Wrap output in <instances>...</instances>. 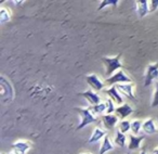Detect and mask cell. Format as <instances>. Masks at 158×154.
Wrapping results in <instances>:
<instances>
[{"instance_id":"1","label":"cell","mask_w":158,"mask_h":154,"mask_svg":"<svg viewBox=\"0 0 158 154\" xmlns=\"http://www.w3.org/2000/svg\"><path fill=\"white\" fill-rule=\"evenodd\" d=\"M121 54H117L114 58H108V57H103L102 58V62L105 65V75L107 76V78H110V76L117 73L118 71L123 70V65L120 62Z\"/></svg>"},{"instance_id":"2","label":"cell","mask_w":158,"mask_h":154,"mask_svg":"<svg viewBox=\"0 0 158 154\" xmlns=\"http://www.w3.org/2000/svg\"><path fill=\"white\" fill-rule=\"evenodd\" d=\"M75 110L78 112V114L81 117V122H80L79 126L77 127L78 130L82 129V128H85L86 126L90 125V124L98 121L97 115H94L91 112L90 108H78V106H77V108H75Z\"/></svg>"},{"instance_id":"3","label":"cell","mask_w":158,"mask_h":154,"mask_svg":"<svg viewBox=\"0 0 158 154\" xmlns=\"http://www.w3.org/2000/svg\"><path fill=\"white\" fill-rule=\"evenodd\" d=\"M105 83L110 86H115L118 84H130V83H132V79L123 70H120L117 73H115L113 76H110V78H106Z\"/></svg>"},{"instance_id":"4","label":"cell","mask_w":158,"mask_h":154,"mask_svg":"<svg viewBox=\"0 0 158 154\" xmlns=\"http://www.w3.org/2000/svg\"><path fill=\"white\" fill-rule=\"evenodd\" d=\"M158 79V61L156 63L148 64L145 72L144 86L147 87L153 83V80Z\"/></svg>"},{"instance_id":"5","label":"cell","mask_w":158,"mask_h":154,"mask_svg":"<svg viewBox=\"0 0 158 154\" xmlns=\"http://www.w3.org/2000/svg\"><path fill=\"white\" fill-rule=\"evenodd\" d=\"M104 92H105L106 95L108 96V98H110L115 103L118 104V106L123 104V96H121L120 91L117 89L116 86H110L108 89H105Z\"/></svg>"},{"instance_id":"6","label":"cell","mask_w":158,"mask_h":154,"mask_svg":"<svg viewBox=\"0 0 158 154\" xmlns=\"http://www.w3.org/2000/svg\"><path fill=\"white\" fill-rule=\"evenodd\" d=\"M86 80L88 83V85L95 91H101L102 89L104 88V85L105 83H103L101 79H100V77L98 76L97 74H91L88 75L86 77Z\"/></svg>"},{"instance_id":"7","label":"cell","mask_w":158,"mask_h":154,"mask_svg":"<svg viewBox=\"0 0 158 154\" xmlns=\"http://www.w3.org/2000/svg\"><path fill=\"white\" fill-rule=\"evenodd\" d=\"M31 148V143L29 141H16L12 144V149H13L14 154H26L27 151Z\"/></svg>"},{"instance_id":"8","label":"cell","mask_w":158,"mask_h":154,"mask_svg":"<svg viewBox=\"0 0 158 154\" xmlns=\"http://www.w3.org/2000/svg\"><path fill=\"white\" fill-rule=\"evenodd\" d=\"M78 96L84 97L91 105H95V104L101 103V97L92 90H87V91H82V92H79Z\"/></svg>"},{"instance_id":"9","label":"cell","mask_w":158,"mask_h":154,"mask_svg":"<svg viewBox=\"0 0 158 154\" xmlns=\"http://www.w3.org/2000/svg\"><path fill=\"white\" fill-rule=\"evenodd\" d=\"M119 117L116 114H104L102 115V123L106 129H114L118 123Z\"/></svg>"},{"instance_id":"10","label":"cell","mask_w":158,"mask_h":154,"mask_svg":"<svg viewBox=\"0 0 158 154\" xmlns=\"http://www.w3.org/2000/svg\"><path fill=\"white\" fill-rule=\"evenodd\" d=\"M135 7H136V13H138L139 18L142 19L149 13V1L139 0V1H135Z\"/></svg>"},{"instance_id":"11","label":"cell","mask_w":158,"mask_h":154,"mask_svg":"<svg viewBox=\"0 0 158 154\" xmlns=\"http://www.w3.org/2000/svg\"><path fill=\"white\" fill-rule=\"evenodd\" d=\"M117 87L119 91L121 93H123L125 96H127L128 98H131V99H135V96H134V83H130V84H118L115 85Z\"/></svg>"},{"instance_id":"12","label":"cell","mask_w":158,"mask_h":154,"mask_svg":"<svg viewBox=\"0 0 158 154\" xmlns=\"http://www.w3.org/2000/svg\"><path fill=\"white\" fill-rule=\"evenodd\" d=\"M145 139V135H140V136H135V135H129V143H128V149L129 150H136L141 147V143Z\"/></svg>"},{"instance_id":"13","label":"cell","mask_w":158,"mask_h":154,"mask_svg":"<svg viewBox=\"0 0 158 154\" xmlns=\"http://www.w3.org/2000/svg\"><path fill=\"white\" fill-rule=\"evenodd\" d=\"M115 113H116V115L119 117V118L123 119V118H126V117L129 116L130 114L133 113V109H132V106L129 105V104L123 103V105L117 106Z\"/></svg>"},{"instance_id":"14","label":"cell","mask_w":158,"mask_h":154,"mask_svg":"<svg viewBox=\"0 0 158 154\" xmlns=\"http://www.w3.org/2000/svg\"><path fill=\"white\" fill-rule=\"evenodd\" d=\"M142 129L145 134L147 135H154L155 132H157V128H156V124L155 121L153 118H147L146 121L143 122V126Z\"/></svg>"},{"instance_id":"15","label":"cell","mask_w":158,"mask_h":154,"mask_svg":"<svg viewBox=\"0 0 158 154\" xmlns=\"http://www.w3.org/2000/svg\"><path fill=\"white\" fill-rule=\"evenodd\" d=\"M106 136H107V134H106L105 130L100 127H97L93 130L92 135H91L90 139H89V143H95L99 140H101V139H104Z\"/></svg>"},{"instance_id":"16","label":"cell","mask_w":158,"mask_h":154,"mask_svg":"<svg viewBox=\"0 0 158 154\" xmlns=\"http://www.w3.org/2000/svg\"><path fill=\"white\" fill-rule=\"evenodd\" d=\"M112 150H114V144H113L112 141H110V137L106 136L105 138L103 139V141H102V144H101V148H100L99 154H105L106 152L112 151Z\"/></svg>"},{"instance_id":"17","label":"cell","mask_w":158,"mask_h":154,"mask_svg":"<svg viewBox=\"0 0 158 154\" xmlns=\"http://www.w3.org/2000/svg\"><path fill=\"white\" fill-rule=\"evenodd\" d=\"M115 143H116L118 147L125 148L126 143H127V137H126L125 134L120 131V130H117L116 131V137H115Z\"/></svg>"},{"instance_id":"18","label":"cell","mask_w":158,"mask_h":154,"mask_svg":"<svg viewBox=\"0 0 158 154\" xmlns=\"http://www.w3.org/2000/svg\"><path fill=\"white\" fill-rule=\"evenodd\" d=\"M91 110V112L93 113L94 115L97 114H103L104 112L106 113V105L105 103H100V104H95V105H90L89 106Z\"/></svg>"},{"instance_id":"19","label":"cell","mask_w":158,"mask_h":154,"mask_svg":"<svg viewBox=\"0 0 158 154\" xmlns=\"http://www.w3.org/2000/svg\"><path fill=\"white\" fill-rule=\"evenodd\" d=\"M143 126V122L140 121V119H134V121L131 122V130L133 132V135H139L142 129ZM140 136V135H139Z\"/></svg>"},{"instance_id":"20","label":"cell","mask_w":158,"mask_h":154,"mask_svg":"<svg viewBox=\"0 0 158 154\" xmlns=\"http://www.w3.org/2000/svg\"><path fill=\"white\" fill-rule=\"evenodd\" d=\"M10 20H11V11L6 8H1L0 9V22L6 23Z\"/></svg>"},{"instance_id":"21","label":"cell","mask_w":158,"mask_h":154,"mask_svg":"<svg viewBox=\"0 0 158 154\" xmlns=\"http://www.w3.org/2000/svg\"><path fill=\"white\" fill-rule=\"evenodd\" d=\"M118 3H119L118 0H103V1H101V3H100L99 7H98V11H101V10H103L104 8L108 7V6H114V7H117Z\"/></svg>"},{"instance_id":"22","label":"cell","mask_w":158,"mask_h":154,"mask_svg":"<svg viewBox=\"0 0 158 154\" xmlns=\"http://www.w3.org/2000/svg\"><path fill=\"white\" fill-rule=\"evenodd\" d=\"M105 105H106V114H114V112L116 111V108H115V102L110 98L106 99Z\"/></svg>"},{"instance_id":"23","label":"cell","mask_w":158,"mask_h":154,"mask_svg":"<svg viewBox=\"0 0 158 154\" xmlns=\"http://www.w3.org/2000/svg\"><path fill=\"white\" fill-rule=\"evenodd\" d=\"M130 129H131V123H130L129 121H121L120 123H119L118 130H120L123 134L126 135V132H128Z\"/></svg>"},{"instance_id":"24","label":"cell","mask_w":158,"mask_h":154,"mask_svg":"<svg viewBox=\"0 0 158 154\" xmlns=\"http://www.w3.org/2000/svg\"><path fill=\"white\" fill-rule=\"evenodd\" d=\"M152 108H158V83L155 85V90H154L153 100H152Z\"/></svg>"},{"instance_id":"25","label":"cell","mask_w":158,"mask_h":154,"mask_svg":"<svg viewBox=\"0 0 158 154\" xmlns=\"http://www.w3.org/2000/svg\"><path fill=\"white\" fill-rule=\"evenodd\" d=\"M158 9V0L149 1V12H155Z\"/></svg>"},{"instance_id":"26","label":"cell","mask_w":158,"mask_h":154,"mask_svg":"<svg viewBox=\"0 0 158 154\" xmlns=\"http://www.w3.org/2000/svg\"><path fill=\"white\" fill-rule=\"evenodd\" d=\"M153 154H158V148H157V149L154 150V151H153Z\"/></svg>"},{"instance_id":"27","label":"cell","mask_w":158,"mask_h":154,"mask_svg":"<svg viewBox=\"0 0 158 154\" xmlns=\"http://www.w3.org/2000/svg\"><path fill=\"white\" fill-rule=\"evenodd\" d=\"M80 154H92V153H90V152H82V153H80Z\"/></svg>"},{"instance_id":"28","label":"cell","mask_w":158,"mask_h":154,"mask_svg":"<svg viewBox=\"0 0 158 154\" xmlns=\"http://www.w3.org/2000/svg\"><path fill=\"white\" fill-rule=\"evenodd\" d=\"M141 154H146V153H145V151H142L141 152Z\"/></svg>"},{"instance_id":"29","label":"cell","mask_w":158,"mask_h":154,"mask_svg":"<svg viewBox=\"0 0 158 154\" xmlns=\"http://www.w3.org/2000/svg\"><path fill=\"white\" fill-rule=\"evenodd\" d=\"M10 154H14V153H13V152H12V153H10Z\"/></svg>"},{"instance_id":"30","label":"cell","mask_w":158,"mask_h":154,"mask_svg":"<svg viewBox=\"0 0 158 154\" xmlns=\"http://www.w3.org/2000/svg\"><path fill=\"white\" fill-rule=\"evenodd\" d=\"M1 154H5V153H1Z\"/></svg>"},{"instance_id":"31","label":"cell","mask_w":158,"mask_h":154,"mask_svg":"<svg viewBox=\"0 0 158 154\" xmlns=\"http://www.w3.org/2000/svg\"><path fill=\"white\" fill-rule=\"evenodd\" d=\"M157 134H158V130H157Z\"/></svg>"},{"instance_id":"32","label":"cell","mask_w":158,"mask_h":154,"mask_svg":"<svg viewBox=\"0 0 158 154\" xmlns=\"http://www.w3.org/2000/svg\"><path fill=\"white\" fill-rule=\"evenodd\" d=\"M127 154H130V153H127Z\"/></svg>"}]
</instances>
